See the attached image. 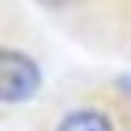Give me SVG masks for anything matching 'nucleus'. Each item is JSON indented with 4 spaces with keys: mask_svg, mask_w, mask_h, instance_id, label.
Returning a JSON list of instances; mask_svg holds the SVG:
<instances>
[{
    "mask_svg": "<svg viewBox=\"0 0 131 131\" xmlns=\"http://www.w3.org/2000/svg\"><path fill=\"white\" fill-rule=\"evenodd\" d=\"M43 85V70L37 58L21 49L0 52V98L3 104H25Z\"/></svg>",
    "mask_w": 131,
    "mask_h": 131,
    "instance_id": "f257e3e1",
    "label": "nucleus"
},
{
    "mask_svg": "<svg viewBox=\"0 0 131 131\" xmlns=\"http://www.w3.org/2000/svg\"><path fill=\"white\" fill-rule=\"evenodd\" d=\"M55 131H116V125L101 107H73L58 119Z\"/></svg>",
    "mask_w": 131,
    "mask_h": 131,
    "instance_id": "f03ea898",
    "label": "nucleus"
},
{
    "mask_svg": "<svg viewBox=\"0 0 131 131\" xmlns=\"http://www.w3.org/2000/svg\"><path fill=\"white\" fill-rule=\"evenodd\" d=\"M43 3H49V6H61V3H67V0H43Z\"/></svg>",
    "mask_w": 131,
    "mask_h": 131,
    "instance_id": "7ed1b4c3",
    "label": "nucleus"
}]
</instances>
